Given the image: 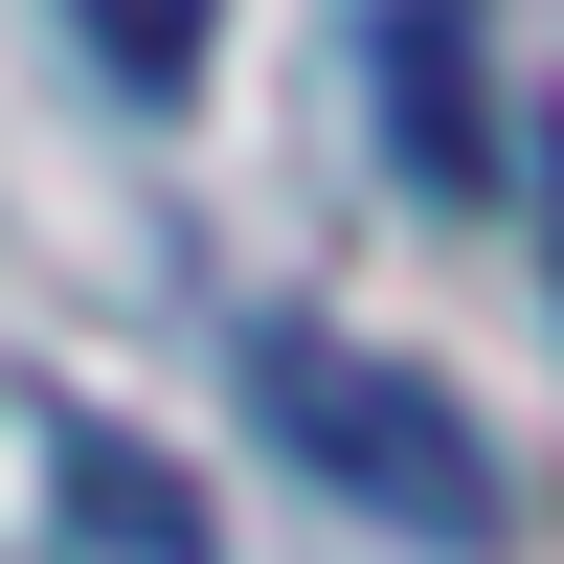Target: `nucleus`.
Returning a JSON list of instances; mask_svg holds the SVG:
<instances>
[{"mask_svg":"<svg viewBox=\"0 0 564 564\" xmlns=\"http://www.w3.org/2000/svg\"><path fill=\"white\" fill-rule=\"evenodd\" d=\"M45 430V497H68L90 564H204V475H159L135 430H90V406H23Z\"/></svg>","mask_w":564,"mask_h":564,"instance_id":"obj_3","label":"nucleus"},{"mask_svg":"<svg viewBox=\"0 0 564 564\" xmlns=\"http://www.w3.org/2000/svg\"><path fill=\"white\" fill-rule=\"evenodd\" d=\"M249 406H271V452H294L316 497H361L384 542H497V452H475V406H452V384H406V361L271 316V339H249Z\"/></svg>","mask_w":564,"mask_h":564,"instance_id":"obj_1","label":"nucleus"},{"mask_svg":"<svg viewBox=\"0 0 564 564\" xmlns=\"http://www.w3.org/2000/svg\"><path fill=\"white\" fill-rule=\"evenodd\" d=\"M361 90L406 204H497V0H361Z\"/></svg>","mask_w":564,"mask_h":564,"instance_id":"obj_2","label":"nucleus"},{"mask_svg":"<svg viewBox=\"0 0 564 564\" xmlns=\"http://www.w3.org/2000/svg\"><path fill=\"white\" fill-rule=\"evenodd\" d=\"M542 249H564V159H542Z\"/></svg>","mask_w":564,"mask_h":564,"instance_id":"obj_5","label":"nucleus"},{"mask_svg":"<svg viewBox=\"0 0 564 564\" xmlns=\"http://www.w3.org/2000/svg\"><path fill=\"white\" fill-rule=\"evenodd\" d=\"M68 23H90L113 90H204V23H226V0H68Z\"/></svg>","mask_w":564,"mask_h":564,"instance_id":"obj_4","label":"nucleus"}]
</instances>
